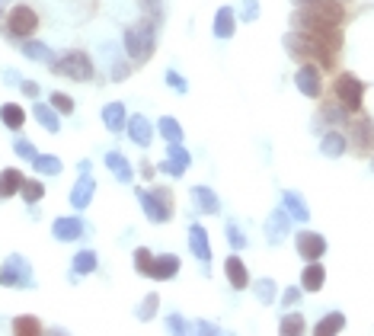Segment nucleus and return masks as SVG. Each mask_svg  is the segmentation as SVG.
I'll return each instance as SVG.
<instances>
[{"instance_id":"29","label":"nucleus","mask_w":374,"mask_h":336,"mask_svg":"<svg viewBox=\"0 0 374 336\" xmlns=\"http://www.w3.org/2000/svg\"><path fill=\"white\" fill-rule=\"evenodd\" d=\"M23 55L29 61H39V64H51L55 61V51L45 42H39V39H23Z\"/></svg>"},{"instance_id":"33","label":"nucleus","mask_w":374,"mask_h":336,"mask_svg":"<svg viewBox=\"0 0 374 336\" xmlns=\"http://www.w3.org/2000/svg\"><path fill=\"white\" fill-rule=\"evenodd\" d=\"M13 333L17 336H42V320L33 314H19L13 317Z\"/></svg>"},{"instance_id":"1","label":"nucleus","mask_w":374,"mask_h":336,"mask_svg":"<svg viewBox=\"0 0 374 336\" xmlns=\"http://www.w3.org/2000/svg\"><path fill=\"white\" fill-rule=\"evenodd\" d=\"M285 48L294 61H317L323 71H332V64H336V51H330L323 42H317L314 35L298 33V29L285 35Z\"/></svg>"},{"instance_id":"15","label":"nucleus","mask_w":374,"mask_h":336,"mask_svg":"<svg viewBox=\"0 0 374 336\" xmlns=\"http://www.w3.org/2000/svg\"><path fill=\"white\" fill-rule=\"evenodd\" d=\"M51 234H55V240H61V244L80 240V237H83V221L77 218V215H67V218H55V224H51Z\"/></svg>"},{"instance_id":"16","label":"nucleus","mask_w":374,"mask_h":336,"mask_svg":"<svg viewBox=\"0 0 374 336\" xmlns=\"http://www.w3.org/2000/svg\"><path fill=\"white\" fill-rule=\"evenodd\" d=\"M179 256L176 253H160L154 256V269H150V278H157V282H170V278L179 276Z\"/></svg>"},{"instance_id":"34","label":"nucleus","mask_w":374,"mask_h":336,"mask_svg":"<svg viewBox=\"0 0 374 336\" xmlns=\"http://www.w3.org/2000/svg\"><path fill=\"white\" fill-rule=\"evenodd\" d=\"M157 308H160V294L157 292H150V294H144L141 298V304L134 308V317L141 320V324H148L154 314H157Z\"/></svg>"},{"instance_id":"43","label":"nucleus","mask_w":374,"mask_h":336,"mask_svg":"<svg viewBox=\"0 0 374 336\" xmlns=\"http://www.w3.org/2000/svg\"><path fill=\"white\" fill-rule=\"evenodd\" d=\"M13 151H17V157H23L26 163H33L35 160V148H33V141H26V138H17V141H13Z\"/></svg>"},{"instance_id":"40","label":"nucleus","mask_w":374,"mask_h":336,"mask_svg":"<svg viewBox=\"0 0 374 336\" xmlns=\"http://www.w3.org/2000/svg\"><path fill=\"white\" fill-rule=\"evenodd\" d=\"M253 292H256V298L262 304H272L275 301V282H272V278H256V282H253Z\"/></svg>"},{"instance_id":"41","label":"nucleus","mask_w":374,"mask_h":336,"mask_svg":"<svg viewBox=\"0 0 374 336\" xmlns=\"http://www.w3.org/2000/svg\"><path fill=\"white\" fill-rule=\"evenodd\" d=\"M224 234H227V244H231L233 250H243V247L249 244V240H247V234H243V231H240V224H233V221H227Z\"/></svg>"},{"instance_id":"11","label":"nucleus","mask_w":374,"mask_h":336,"mask_svg":"<svg viewBox=\"0 0 374 336\" xmlns=\"http://www.w3.org/2000/svg\"><path fill=\"white\" fill-rule=\"evenodd\" d=\"M189 163H192V157H189V151L183 148V141H170V148H166V160L160 163V170L179 179L186 170H189Z\"/></svg>"},{"instance_id":"13","label":"nucleus","mask_w":374,"mask_h":336,"mask_svg":"<svg viewBox=\"0 0 374 336\" xmlns=\"http://www.w3.org/2000/svg\"><path fill=\"white\" fill-rule=\"evenodd\" d=\"M189 250L202 263V272H208L205 266L211 263V244H208V231L202 224H189Z\"/></svg>"},{"instance_id":"19","label":"nucleus","mask_w":374,"mask_h":336,"mask_svg":"<svg viewBox=\"0 0 374 336\" xmlns=\"http://www.w3.org/2000/svg\"><path fill=\"white\" fill-rule=\"evenodd\" d=\"M128 138H132L138 148H148L154 141V125H150L148 116H128Z\"/></svg>"},{"instance_id":"48","label":"nucleus","mask_w":374,"mask_h":336,"mask_svg":"<svg viewBox=\"0 0 374 336\" xmlns=\"http://www.w3.org/2000/svg\"><path fill=\"white\" fill-rule=\"evenodd\" d=\"M301 301V288H288V292L282 294V304L288 308V304H298Z\"/></svg>"},{"instance_id":"4","label":"nucleus","mask_w":374,"mask_h":336,"mask_svg":"<svg viewBox=\"0 0 374 336\" xmlns=\"http://www.w3.org/2000/svg\"><path fill=\"white\" fill-rule=\"evenodd\" d=\"M138 202H141L144 215L154 224H166L173 218V189L166 186H150V189H138Z\"/></svg>"},{"instance_id":"37","label":"nucleus","mask_w":374,"mask_h":336,"mask_svg":"<svg viewBox=\"0 0 374 336\" xmlns=\"http://www.w3.org/2000/svg\"><path fill=\"white\" fill-rule=\"evenodd\" d=\"M157 132L163 134L166 141H183V125H179L173 116H163V118H160V122H157Z\"/></svg>"},{"instance_id":"42","label":"nucleus","mask_w":374,"mask_h":336,"mask_svg":"<svg viewBox=\"0 0 374 336\" xmlns=\"http://www.w3.org/2000/svg\"><path fill=\"white\" fill-rule=\"evenodd\" d=\"M48 103L61 112V116H71V112H74V100H71V96H64V93H51Z\"/></svg>"},{"instance_id":"28","label":"nucleus","mask_w":374,"mask_h":336,"mask_svg":"<svg viewBox=\"0 0 374 336\" xmlns=\"http://www.w3.org/2000/svg\"><path fill=\"white\" fill-rule=\"evenodd\" d=\"M233 29H237V13H233V7H221L215 13V39H231Z\"/></svg>"},{"instance_id":"49","label":"nucleus","mask_w":374,"mask_h":336,"mask_svg":"<svg viewBox=\"0 0 374 336\" xmlns=\"http://www.w3.org/2000/svg\"><path fill=\"white\" fill-rule=\"evenodd\" d=\"M128 74H132V67H128V64H122V61H118V64L112 67V80H125V77H128Z\"/></svg>"},{"instance_id":"31","label":"nucleus","mask_w":374,"mask_h":336,"mask_svg":"<svg viewBox=\"0 0 374 336\" xmlns=\"http://www.w3.org/2000/svg\"><path fill=\"white\" fill-rule=\"evenodd\" d=\"M282 205H285V211H288L294 221H308L310 218V209H308V202L301 199L298 193H285V199H282Z\"/></svg>"},{"instance_id":"9","label":"nucleus","mask_w":374,"mask_h":336,"mask_svg":"<svg viewBox=\"0 0 374 336\" xmlns=\"http://www.w3.org/2000/svg\"><path fill=\"white\" fill-rule=\"evenodd\" d=\"M349 138L355 144V154H371L374 151V118L355 112L349 125Z\"/></svg>"},{"instance_id":"47","label":"nucleus","mask_w":374,"mask_h":336,"mask_svg":"<svg viewBox=\"0 0 374 336\" xmlns=\"http://www.w3.org/2000/svg\"><path fill=\"white\" fill-rule=\"evenodd\" d=\"M19 90H23L26 96H33V100H39V84H35V80H19Z\"/></svg>"},{"instance_id":"51","label":"nucleus","mask_w":374,"mask_h":336,"mask_svg":"<svg viewBox=\"0 0 374 336\" xmlns=\"http://www.w3.org/2000/svg\"><path fill=\"white\" fill-rule=\"evenodd\" d=\"M154 170H157V167H154L150 160H144V163H141V177H144V179H150V177H154Z\"/></svg>"},{"instance_id":"5","label":"nucleus","mask_w":374,"mask_h":336,"mask_svg":"<svg viewBox=\"0 0 374 336\" xmlns=\"http://www.w3.org/2000/svg\"><path fill=\"white\" fill-rule=\"evenodd\" d=\"M0 285L3 288H35V276H33V266L26 256L19 253H10L3 266H0Z\"/></svg>"},{"instance_id":"30","label":"nucleus","mask_w":374,"mask_h":336,"mask_svg":"<svg viewBox=\"0 0 374 336\" xmlns=\"http://www.w3.org/2000/svg\"><path fill=\"white\" fill-rule=\"evenodd\" d=\"M71 266H74V272H71V282H74L77 276H90L93 269L100 266V260H96V253H93V250H80L74 256V263H71Z\"/></svg>"},{"instance_id":"14","label":"nucleus","mask_w":374,"mask_h":336,"mask_svg":"<svg viewBox=\"0 0 374 336\" xmlns=\"http://www.w3.org/2000/svg\"><path fill=\"white\" fill-rule=\"evenodd\" d=\"M288 227H291V215L282 205V209H275L266 218V240L269 244H282L285 237H288Z\"/></svg>"},{"instance_id":"38","label":"nucleus","mask_w":374,"mask_h":336,"mask_svg":"<svg viewBox=\"0 0 374 336\" xmlns=\"http://www.w3.org/2000/svg\"><path fill=\"white\" fill-rule=\"evenodd\" d=\"M132 260H134V269H138V276H148V278H150V269H154V253H150L148 247H138Z\"/></svg>"},{"instance_id":"35","label":"nucleus","mask_w":374,"mask_h":336,"mask_svg":"<svg viewBox=\"0 0 374 336\" xmlns=\"http://www.w3.org/2000/svg\"><path fill=\"white\" fill-rule=\"evenodd\" d=\"M304 330H308L304 314H285L282 324H278V333H285V336H301Z\"/></svg>"},{"instance_id":"45","label":"nucleus","mask_w":374,"mask_h":336,"mask_svg":"<svg viewBox=\"0 0 374 336\" xmlns=\"http://www.w3.org/2000/svg\"><path fill=\"white\" fill-rule=\"evenodd\" d=\"M247 23H253V19L259 17V0H243V13H240Z\"/></svg>"},{"instance_id":"26","label":"nucleus","mask_w":374,"mask_h":336,"mask_svg":"<svg viewBox=\"0 0 374 336\" xmlns=\"http://www.w3.org/2000/svg\"><path fill=\"white\" fill-rule=\"evenodd\" d=\"M0 122H3L10 132H23V125H26V109L19 106V103H3V106H0Z\"/></svg>"},{"instance_id":"32","label":"nucleus","mask_w":374,"mask_h":336,"mask_svg":"<svg viewBox=\"0 0 374 336\" xmlns=\"http://www.w3.org/2000/svg\"><path fill=\"white\" fill-rule=\"evenodd\" d=\"M33 170L35 173H48V177H58L61 170H64V163H61V157H55V154H35V160H33Z\"/></svg>"},{"instance_id":"6","label":"nucleus","mask_w":374,"mask_h":336,"mask_svg":"<svg viewBox=\"0 0 374 336\" xmlns=\"http://www.w3.org/2000/svg\"><path fill=\"white\" fill-rule=\"evenodd\" d=\"M332 93H336V100L346 106V112H349V116L362 112V103H365V84H362L355 74L342 71V74L336 77V84H332Z\"/></svg>"},{"instance_id":"2","label":"nucleus","mask_w":374,"mask_h":336,"mask_svg":"<svg viewBox=\"0 0 374 336\" xmlns=\"http://www.w3.org/2000/svg\"><path fill=\"white\" fill-rule=\"evenodd\" d=\"M122 45L134 64L148 61L150 55H154V48H157V29H154V23H150V19H138V23L125 26Z\"/></svg>"},{"instance_id":"18","label":"nucleus","mask_w":374,"mask_h":336,"mask_svg":"<svg viewBox=\"0 0 374 336\" xmlns=\"http://www.w3.org/2000/svg\"><path fill=\"white\" fill-rule=\"evenodd\" d=\"M93 193H96V179H93L90 173H83V177L71 186V205H74L77 211H83L93 202Z\"/></svg>"},{"instance_id":"3","label":"nucleus","mask_w":374,"mask_h":336,"mask_svg":"<svg viewBox=\"0 0 374 336\" xmlns=\"http://www.w3.org/2000/svg\"><path fill=\"white\" fill-rule=\"evenodd\" d=\"M51 71L61 74V77H67V80H77V84H87V80L96 77V64H93V58L87 55V51H80V48H71V51L55 55Z\"/></svg>"},{"instance_id":"22","label":"nucleus","mask_w":374,"mask_h":336,"mask_svg":"<svg viewBox=\"0 0 374 336\" xmlns=\"http://www.w3.org/2000/svg\"><path fill=\"white\" fill-rule=\"evenodd\" d=\"M106 167H109V173H112L118 183H132V179H134V170H132V163H128V157L118 154V151H109L106 154Z\"/></svg>"},{"instance_id":"10","label":"nucleus","mask_w":374,"mask_h":336,"mask_svg":"<svg viewBox=\"0 0 374 336\" xmlns=\"http://www.w3.org/2000/svg\"><path fill=\"white\" fill-rule=\"evenodd\" d=\"M294 7L308 10V13H314V17L326 19V23H332V26H342V19H346L342 0H294Z\"/></svg>"},{"instance_id":"52","label":"nucleus","mask_w":374,"mask_h":336,"mask_svg":"<svg viewBox=\"0 0 374 336\" xmlns=\"http://www.w3.org/2000/svg\"><path fill=\"white\" fill-rule=\"evenodd\" d=\"M342 3H346V0H342Z\"/></svg>"},{"instance_id":"25","label":"nucleus","mask_w":374,"mask_h":336,"mask_svg":"<svg viewBox=\"0 0 374 336\" xmlns=\"http://www.w3.org/2000/svg\"><path fill=\"white\" fill-rule=\"evenodd\" d=\"M33 116H35V122H39L42 128H48L51 134L55 132H61V112L55 109V106H51V103H35L33 106Z\"/></svg>"},{"instance_id":"7","label":"nucleus","mask_w":374,"mask_h":336,"mask_svg":"<svg viewBox=\"0 0 374 336\" xmlns=\"http://www.w3.org/2000/svg\"><path fill=\"white\" fill-rule=\"evenodd\" d=\"M35 29H39V13H35L29 3H17V7H10L7 13V33L13 39H33Z\"/></svg>"},{"instance_id":"44","label":"nucleus","mask_w":374,"mask_h":336,"mask_svg":"<svg viewBox=\"0 0 374 336\" xmlns=\"http://www.w3.org/2000/svg\"><path fill=\"white\" fill-rule=\"evenodd\" d=\"M166 84L173 87L176 93H189V84H186L183 74H176V71H166Z\"/></svg>"},{"instance_id":"39","label":"nucleus","mask_w":374,"mask_h":336,"mask_svg":"<svg viewBox=\"0 0 374 336\" xmlns=\"http://www.w3.org/2000/svg\"><path fill=\"white\" fill-rule=\"evenodd\" d=\"M19 195H23V202L35 205V202L45 195V186H42V179H23V189H19Z\"/></svg>"},{"instance_id":"23","label":"nucleus","mask_w":374,"mask_h":336,"mask_svg":"<svg viewBox=\"0 0 374 336\" xmlns=\"http://www.w3.org/2000/svg\"><path fill=\"white\" fill-rule=\"evenodd\" d=\"M23 173H19L17 167H7L0 170V202L3 199H13V195H19V189H23Z\"/></svg>"},{"instance_id":"24","label":"nucleus","mask_w":374,"mask_h":336,"mask_svg":"<svg viewBox=\"0 0 374 336\" xmlns=\"http://www.w3.org/2000/svg\"><path fill=\"white\" fill-rule=\"evenodd\" d=\"M326 282V269L320 266V260H310V266H304V272H301V288L304 292H320Z\"/></svg>"},{"instance_id":"8","label":"nucleus","mask_w":374,"mask_h":336,"mask_svg":"<svg viewBox=\"0 0 374 336\" xmlns=\"http://www.w3.org/2000/svg\"><path fill=\"white\" fill-rule=\"evenodd\" d=\"M294 84H298V90L304 93V96L320 100V96H323V67L314 64V61H304V64L298 67V74H294Z\"/></svg>"},{"instance_id":"17","label":"nucleus","mask_w":374,"mask_h":336,"mask_svg":"<svg viewBox=\"0 0 374 336\" xmlns=\"http://www.w3.org/2000/svg\"><path fill=\"white\" fill-rule=\"evenodd\" d=\"M192 205L202 211V215H217L221 211V199L215 195L211 186H192Z\"/></svg>"},{"instance_id":"20","label":"nucleus","mask_w":374,"mask_h":336,"mask_svg":"<svg viewBox=\"0 0 374 336\" xmlns=\"http://www.w3.org/2000/svg\"><path fill=\"white\" fill-rule=\"evenodd\" d=\"M103 125L112 134L125 132V125H128V109H125V103H106V106H103Z\"/></svg>"},{"instance_id":"12","label":"nucleus","mask_w":374,"mask_h":336,"mask_svg":"<svg viewBox=\"0 0 374 336\" xmlns=\"http://www.w3.org/2000/svg\"><path fill=\"white\" fill-rule=\"evenodd\" d=\"M294 247H298V253H301V260H320L326 253V240H323V234H317V231H301L298 237H294Z\"/></svg>"},{"instance_id":"50","label":"nucleus","mask_w":374,"mask_h":336,"mask_svg":"<svg viewBox=\"0 0 374 336\" xmlns=\"http://www.w3.org/2000/svg\"><path fill=\"white\" fill-rule=\"evenodd\" d=\"M195 330H199V333H221V327L208 324V320H199V324H195Z\"/></svg>"},{"instance_id":"36","label":"nucleus","mask_w":374,"mask_h":336,"mask_svg":"<svg viewBox=\"0 0 374 336\" xmlns=\"http://www.w3.org/2000/svg\"><path fill=\"white\" fill-rule=\"evenodd\" d=\"M346 327V317H342L339 311H332V314H326L320 324L314 327V333H320V336H330V333H339V330Z\"/></svg>"},{"instance_id":"27","label":"nucleus","mask_w":374,"mask_h":336,"mask_svg":"<svg viewBox=\"0 0 374 336\" xmlns=\"http://www.w3.org/2000/svg\"><path fill=\"white\" fill-rule=\"evenodd\" d=\"M346 148H349V141H346L342 132H326L323 138H320V154H323V157H342Z\"/></svg>"},{"instance_id":"46","label":"nucleus","mask_w":374,"mask_h":336,"mask_svg":"<svg viewBox=\"0 0 374 336\" xmlns=\"http://www.w3.org/2000/svg\"><path fill=\"white\" fill-rule=\"evenodd\" d=\"M166 327L173 330V333H186V330H189V324H186V320L179 317V314H170V320H166Z\"/></svg>"},{"instance_id":"21","label":"nucleus","mask_w":374,"mask_h":336,"mask_svg":"<svg viewBox=\"0 0 374 336\" xmlns=\"http://www.w3.org/2000/svg\"><path fill=\"white\" fill-rule=\"evenodd\" d=\"M224 276L227 282H231L237 292H243V288L249 285V272H247V263L240 260V256H227L224 260Z\"/></svg>"}]
</instances>
